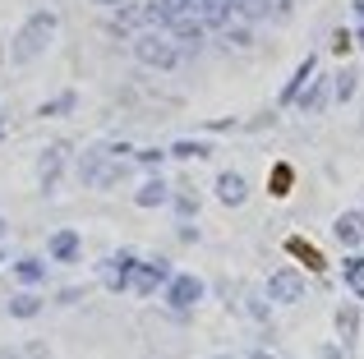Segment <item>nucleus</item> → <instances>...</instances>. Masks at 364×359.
<instances>
[{
    "label": "nucleus",
    "instance_id": "obj_1",
    "mask_svg": "<svg viewBox=\"0 0 364 359\" xmlns=\"http://www.w3.org/2000/svg\"><path fill=\"white\" fill-rule=\"evenodd\" d=\"M134 55H139L143 65H152V70H171V65L180 60V51L171 46V37H157V33H143L139 42H134Z\"/></svg>",
    "mask_w": 364,
    "mask_h": 359
},
{
    "label": "nucleus",
    "instance_id": "obj_2",
    "mask_svg": "<svg viewBox=\"0 0 364 359\" xmlns=\"http://www.w3.org/2000/svg\"><path fill=\"white\" fill-rule=\"evenodd\" d=\"M51 28H55V18H51V14H37L33 23H28V33H18L14 60H28V55H37V51H42V42L51 37Z\"/></svg>",
    "mask_w": 364,
    "mask_h": 359
},
{
    "label": "nucleus",
    "instance_id": "obj_3",
    "mask_svg": "<svg viewBox=\"0 0 364 359\" xmlns=\"http://www.w3.org/2000/svg\"><path fill=\"white\" fill-rule=\"evenodd\" d=\"M171 299H176V304H189V299H198V281L180 277L176 286H171Z\"/></svg>",
    "mask_w": 364,
    "mask_h": 359
},
{
    "label": "nucleus",
    "instance_id": "obj_4",
    "mask_svg": "<svg viewBox=\"0 0 364 359\" xmlns=\"http://www.w3.org/2000/svg\"><path fill=\"white\" fill-rule=\"evenodd\" d=\"M222 198H226V203H240V198H245V184L235 175H226L222 180Z\"/></svg>",
    "mask_w": 364,
    "mask_h": 359
},
{
    "label": "nucleus",
    "instance_id": "obj_5",
    "mask_svg": "<svg viewBox=\"0 0 364 359\" xmlns=\"http://www.w3.org/2000/svg\"><path fill=\"white\" fill-rule=\"evenodd\" d=\"M51 249L60 253V258H74V235H55V240H51Z\"/></svg>",
    "mask_w": 364,
    "mask_h": 359
},
{
    "label": "nucleus",
    "instance_id": "obj_6",
    "mask_svg": "<svg viewBox=\"0 0 364 359\" xmlns=\"http://www.w3.org/2000/svg\"><path fill=\"white\" fill-rule=\"evenodd\" d=\"M9 314H14V318H28V314H37V299H14V304H9Z\"/></svg>",
    "mask_w": 364,
    "mask_h": 359
},
{
    "label": "nucleus",
    "instance_id": "obj_7",
    "mask_svg": "<svg viewBox=\"0 0 364 359\" xmlns=\"http://www.w3.org/2000/svg\"><path fill=\"white\" fill-rule=\"evenodd\" d=\"M18 277H23V281H37V277H42V267H37V263H18Z\"/></svg>",
    "mask_w": 364,
    "mask_h": 359
},
{
    "label": "nucleus",
    "instance_id": "obj_8",
    "mask_svg": "<svg viewBox=\"0 0 364 359\" xmlns=\"http://www.w3.org/2000/svg\"><path fill=\"white\" fill-rule=\"evenodd\" d=\"M161 198H166V194H161V184H148V189H143V203H161Z\"/></svg>",
    "mask_w": 364,
    "mask_h": 359
},
{
    "label": "nucleus",
    "instance_id": "obj_9",
    "mask_svg": "<svg viewBox=\"0 0 364 359\" xmlns=\"http://www.w3.org/2000/svg\"><path fill=\"white\" fill-rule=\"evenodd\" d=\"M97 5H124V0H97Z\"/></svg>",
    "mask_w": 364,
    "mask_h": 359
},
{
    "label": "nucleus",
    "instance_id": "obj_10",
    "mask_svg": "<svg viewBox=\"0 0 364 359\" xmlns=\"http://www.w3.org/2000/svg\"><path fill=\"white\" fill-rule=\"evenodd\" d=\"M5 359H14V355H5Z\"/></svg>",
    "mask_w": 364,
    "mask_h": 359
}]
</instances>
